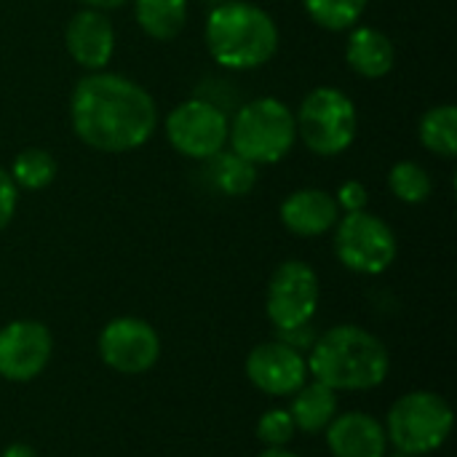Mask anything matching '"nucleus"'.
Here are the masks:
<instances>
[{
	"label": "nucleus",
	"instance_id": "1",
	"mask_svg": "<svg viewBox=\"0 0 457 457\" xmlns=\"http://www.w3.org/2000/svg\"><path fill=\"white\" fill-rule=\"evenodd\" d=\"M70 123L75 137L104 155L139 150L158 129L153 94L118 72H88L70 96Z\"/></svg>",
	"mask_w": 457,
	"mask_h": 457
},
{
	"label": "nucleus",
	"instance_id": "2",
	"mask_svg": "<svg viewBox=\"0 0 457 457\" xmlns=\"http://www.w3.org/2000/svg\"><path fill=\"white\" fill-rule=\"evenodd\" d=\"M204 40L209 56L233 72L260 70L278 51V24L276 19L246 0H228L209 11Z\"/></svg>",
	"mask_w": 457,
	"mask_h": 457
},
{
	"label": "nucleus",
	"instance_id": "3",
	"mask_svg": "<svg viewBox=\"0 0 457 457\" xmlns=\"http://www.w3.org/2000/svg\"><path fill=\"white\" fill-rule=\"evenodd\" d=\"M391 370L386 345L356 324H340L324 332L308 359L313 380L332 391H370L378 388Z\"/></svg>",
	"mask_w": 457,
	"mask_h": 457
},
{
	"label": "nucleus",
	"instance_id": "4",
	"mask_svg": "<svg viewBox=\"0 0 457 457\" xmlns=\"http://www.w3.org/2000/svg\"><path fill=\"white\" fill-rule=\"evenodd\" d=\"M230 150L254 166H270L284 161L295 142V112L276 96H260L241 104L228 129Z\"/></svg>",
	"mask_w": 457,
	"mask_h": 457
},
{
	"label": "nucleus",
	"instance_id": "5",
	"mask_svg": "<svg viewBox=\"0 0 457 457\" xmlns=\"http://www.w3.org/2000/svg\"><path fill=\"white\" fill-rule=\"evenodd\" d=\"M297 139L321 158H335L351 150L359 134V110L356 102L335 88V86H316L300 102L295 115Z\"/></svg>",
	"mask_w": 457,
	"mask_h": 457
},
{
	"label": "nucleus",
	"instance_id": "6",
	"mask_svg": "<svg viewBox=\"0 0 457 457\" xmlns=\"http://www.w3.org/2000/svg\"><path fill=\"white\" fill-rule=\"evenodd\" d=\"M453 423L455 415L445 396L434 391H412L394 402L383 428L388 445L402 455L420 457L436 453L450 439Z\"/></svg>",
	"mask_w": 457,
	"mask_h": 457
},
{
	"label": "nucleus",
	"instance_id": "7",
	"mask_svg": "<svg viewBox=\"0 0 457 457\" xmlns=\"http://www.w3.org/2000/svg\"><path fill=\"white\" fill-rule=\"evenodd\" d=\"M399 252L394 228L372 212H351L335 225V254L337 260L361 276L386 273Z\"/></svg>",
	"mask_w": 457,
	"mask_h": 457
},
{
	"label": "nucleus",
	"instance_id": "8",
	"mask_svg": "<svg viewBox=\"0 0 457 457\" xmlns=\"http://www.w3.org/2000/svg\"><path fill=\"white\" fill-rule=\"evenodd\" d=\"M228 129L230 118L228 112L214 104L212 99L193 96L187 102H179L163 123L169 145L193 161H209L228 145Z\"/></svg>",
	"mask_w": 457,
	"mask_h": 457
},
{
	"label": "nucleus",
	"instance_id": "9",
	"mask_svg": "<svg viewBox=\"0 0 457 457\" xmlns=\"http://www.w3.org/2000/svg\"><path fill=\"white\" fill-rule=\"evenodd\" d=\"M319 276L316 270L303 260H287L281 262L270 281L265 295V311L270 324L278 332H292L300 327H308L319 308Z\"/></svg>",
	"mask_w": 457,
	"mask_h": 457
},
{
	"label": "nucleus",
	"instance_id": "10",
	"mask_svg": "<svg viewBox=\"0 0 457 457\" xmlns=\"http://www.w3.org/2000/svg\"><path fill=\"white\" fill-rule=\"evenodd\" d=\"M99 356L118 375H142L158 364L161 337L153 324L120 316L99 332Z\"/></svg>",
	"mask_w": 457,
	"mask_h": 457
},
{
	"label": "nucleus",
	"instance_id": "11",
	"mask_svg": "<svg viewBox=\"0 0 457 457\" xmlns=\"http://www.w3.org/2000/svg\"><path fill=\"white\" fill-rule=\"evenodd\" d=\"M54 337L46 324L32 319L11 321L0 329V378L11 383H29L48 367Z\"/></svg>",
	"mask_w": 457,
	"mask_h": 457
},
{
	"label": "nucleus",
	"instance_id": "12",
	"mask_svg": "<svg viewBox=\"0 0 457 457\" xmlns=\"http://www.w3.org/2000/svg\"><path fill=\"white\" fill-rule=\"evenodd\" d=\"M308 361L289 343H260L246 356V378L268 396H292L308 383Z\"/></svg>",
	"mask_w": 457,
	"mask_h": 457
},
{
	"label": "nucleus",
	"instance_id": "13",
	"mask_svg": "<svg viewBox=\"0 0 457 457\" xmlns=\"http://www.w3.org/2000/svg\"><path fill=\"white\" fill-rule=\"evenodd\" d=\"M115 24L104 11L83 8L70 16L64 27V48L72 56L75 64H80L88 72L104 70L115 56Z\"/></svg>",
	"mask_w": 457,
	"mask_h": 457
},
{
	"label": "nucleus",
	"instance_id": "14",
	"mask_svg": "<svg viewBox=\"0 0 457 457\" xmlns=\"http://www.w3.org/2000/svg\"><path fill=\"white\" fill-rule=\"evenodd\" d=\"M278 217L289 233L300 238H319L337 225L340 206L332 193L321 187H303L281 201Z\"/></svg>",
	"mask_w": 457,
	"mask_h": 457
},
{
	"label": "nucleus",
	"instance_id": "15",
	"mask_svg": "<svg viewBox=\"0 0 457 457\" xmlns=\"http://www.w3.org/2000/svg\"><path fill=\"white\" fill-rule=\"evenodd\" d=\"M327 431V447L335 457H386V428L364 412L335 415Z\"/></svg>",
	"mask_w": 457,
	"mask_h": 457
},
{
	"label": "nucleus",
	"instance_id": "16",
	"mask_svg": "<svg viewBox=\"0 0 457 457\" xmlns=\"http://www.w3.org/2000/svg\"><path fill=\"white\" fill-rule=\"evenodd\" d=\"M348 32H351L345 43L348 67L367 80L386 78L396 64L394 40L375 27H351Z\"/></svg>",
	"mask_w": 457,
	"mask_h": 457
},
{
	"label": "nucleus",
	"instance_id": "17",
	"mask_svg": "<svg viewBox=\"0 0 457 457\" xmlns=\"http://www.w3.org/2000/svg\"><path fill=\"white\" fill-rule=\"evenodd\" d=\"M292 420L297 426V431H305V434H321L332 418L337 415V396L329 386L313 380V383H305L297 394H292Z\"/></svg>",
	"mask_w": 457,
	"mask_h": 457
},
{
	"label": "nucleus",
	"instance_id": "18",
	"mask_svg": "<svg viewBox=\"0 0 457 457\" xmlns=\"http://www.w3.org/2000/svg\"><path fill=\"white\" fill-rule=\"evenodd\" d=\"M187 0H134L137 24L158 43L174 40L187 24Z\"/></svg>",
	"mask_w": 457,
	"mask_h": 457
},
{
	"label": "nucleus",
	"instance_id": "19",
	"mask_svg": "<svg viewBox=\"0 0 457 457\" xmlns=\"http://www.w3.org/2000/svg\"><path fill=\"white\" fill-rule=\"evenodd\" d=\"M206 163H209L206 177L212 187L222 195L241 198V195H249L257 185V166L236 155L233 150H220Z\"/></svg>",
	"mask_w": 457,
	"mask_h": 457
},
{
	"label": "nucleus",
	"instance_id": "20",
	"mask_svg": "<svg viewBox=\"0 0 457 457\" xmlns=\"http://www.w3.org/2000/svg\"><path fill=\"white\" fill-rule=\"evenodd\" d=\"M420 142L428 153L439 158H455L457 155V107L455 104H436L423 112L418 126Z\"/></svg>",
	"mask_w": 457,
	"mask_h": 457
},
{
	"label": "nucleus",
	"instance_id": "21",
	"mask_svg": "<svg viewBox=\"0 0 457 457\" xmlns=\"http://www.w3.org/2000/svg\"><path fill=\"white\" fill-rule=\"evenodd\" d=\"M56 171H59V163L56 158L43 150V147H24L13 155L11 161V179L19 190H29V193H37V190H46L54 179H56Z\"/></svg>",
	"mask_w": 457,
	"mask_h": 457
},
{
	"label": "nucleus",
	"instance_id": "22",
	"mask_svg": "<svg viewBox=\"0 0 457 457\" xmlns=\"http://www.w3.org/2000/svg\"><path fill=\"white\" fill-rule=\"evenodd\" d=\"M303 8L321 29L345 32L359 24L370 0H303Z\"/></svg>",
	"mask_w": 457,
	"mask_h": 457
},
{
	"label": "nucleus",
	"instance_id": "23",
	"mask_svg": "<svg viewBox=\"0 0 457 457\" xmlns=\"http://www.w3.org/2000/svg\"><path fill=\"white\" fill-rule=\"evenodd\" d=\"M388 187L399 201L415 206V204H423L431 198L434 179L426 171V166H420L418 161H399L388 171Z\"/></svg>",
	"mask_w": 457,
	"mask_h": 457
},
{
	"label": "nucleus",
	"instance_id": "24",
	"mask_svg": "<svg viewBox=\"0 0 457 457\" xmlns=\"http://www.w3.org/2000/svg\"><path fill=\"white\" fill-rule=\"evenodd\" d=\"M295 420L289 415V410H268L260 420H257V439L268 447H287L295 439Z\"/></svg>",
	"mask_w": 457,
	"mask_h": 457
},
{
	"label": "nucleus",
	"instance_id": "25",
	"mask_svg": "<svg viewBox=\"0 0 457 457\" xmlns=\"http://www.w3.org/2000/svg\"><path fill=\"white\" fill-rule=\"evenodd\" d=\"M335 201H337L340 212H345V214H351V212H364L367 204H370V193H367V187H364L359 179H348V182L340 185Z\"/></svg>",
	"mask_w": 457,
	"mask_h": 457
},
{
	"label": "nucleus",
	"instance_id": "26",
	"mask_svg": "<svg viewBox=\"0 0 457 457\" xmlns=\"http://www.w3.org/2000/svg\"><path fill=\"white\" fill-rule=\"evenodd\" d=\"M19 206V187L13 185L8 169L0 166V230H5Z\"/></svg>",
	"mask_w": 457,
	"mask_h": 457
},
{
	"label": "nucleus",
	"instance_id": "27",
	"mask_svg": "<svg viewBox=\"0 0 457 457\" xmlns=\"http://www.w3.org/2000/svg\"><path fill=\"white\" fill-rule=\"evenodd\" d=\"M83 8H94V11H112V8H120L126 5L129 0H78Z\"/></svg>",
	"mask_w": 457,
	"mask_h": 457
},
{
	"label": "nucleus",
	"instance_id": "28",
	"mask_svg": "<svg viewBox=\"0 0 457 457\" xmlns=\"http://www.w3.org/2000/svg\"><path fill=\"white\" fill-rule=\"evenodd\" d=\"M0 457H37V453L32 447H27V445H11V447L3 450Z\"/></svg>",
	"mask_w": 457,
	"mask_h": 457
},
{
	"label": "nucleus",
	"instance_id": "29",
	"mask_svg": "<svg viewBox=\"0 0 457 457\" xmlns=\"http://www.w3.org/2000/svg\"><path fill=\"white\" fill-rule=\"evenodd\" d=\"M260 457H300V455L289 453L287 447H268V450H265Z\"/></svg>",
	"mask_w": 457,
	"mask_h": 457
},
{
	"label": "nucleus",
	"instance_id": "30",
	"mask_svg": "<svg viewBox=\"0 0 457 457\" xmlns=\"http://www.w3.org/2000/svg\"><path fill=\"white\" fill-rule=\"evenodd\" d=\"M394 457H415V455H402V453H399V455H394Z\"/></svg>",
	"mask_w": 457,
	"mask_h": 457
}]
</instances>
